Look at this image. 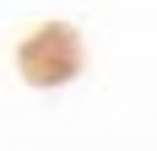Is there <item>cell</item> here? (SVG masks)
Instances as JSON below:
<instances>
[{
    "label": "cell",
    "instance_id": "cell-1",
    "mask_svg": "<svg viewBox=\"0 0 157 151\" xmlns=\"http://www.w3.org/2000/svg\"><path fill=\"white\" fill-rule=\"evenodd\" d=\"M16 70L27 87H65L81 76V38L71 22H44L16 43Z\"/></svg>",
    "mask_w": 157,
    "mask_h": 151
}]
</instances>
